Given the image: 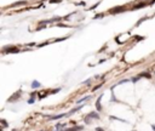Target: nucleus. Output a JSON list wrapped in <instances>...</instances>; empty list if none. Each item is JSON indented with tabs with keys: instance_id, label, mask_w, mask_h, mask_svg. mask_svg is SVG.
<instances>
[{
	"instance_id": "4",
	"label": "nucleus",
	"mask_w": 155,
	"mask_h": 131,
	"mask_svg": "<svg viewBox=\"0 0 155 131\" xmlns=\"http://www.w3.org/2000/svg\"><path fill=\"white\" fill-rule=\"evenodd\" d=\"M18 5H26V1H18L14 5H11V7H15V6H18Z\"/></svg>"
},
{
	"instance_id": "2",
	"label": "nucleus",
	"mask_w": 155,
	"mask_h": 131,
	"mask_svg": "<svg viewBox=\"0 0 155 131\" xmlns=\"http://www.w3.org/2000/svg\"><path fill=\"white\" fill-rule=\"evenodd\" d=\"M66 116V114H59V115H55V116H50L49 120H55V119H59V118H63Z\"/></svg>"
},
{
	"instance_id": "1",
	"label": "nucleus",
	"mask_w": 155,
	"mask_h": 131,
	"mask_svg": "<svg viewBox=\"0 0 155 131\" xmlns=\"http://www.w3.org/2000/svg\"><path fill=\"white\" fill-rule=\"evenodd\" d=\"M91 118H95V119H99V115L97 114V113H96V112H91L90 114H87V115H86V118H85V121H86V123H88Z\"/></svg>"
},
{
	"instance_id": "9",
	"label": "nucleus",
	"mask_w": 155,
	"mask_h": 131,
	"mask_svg": "<svg viewBox=\"0 0 155 131\" xmlns=\"http://www.w3.org/2000/svg\"><path fill=\"white\" fill-rule=\"evenodd\" d=\"M33 102H34V100H33V98H30V100L28 101V103H33Z\"/></svg>"
},
{
	"instance_id": "6",
	"label": "nucleus",
	"mask_w": 155,
	"mask_h": 131,
	"mask_svg": "<svg viewBox=\"0 0 155 131\" xmlns=\"http://www.w3.org/2000/svg\"><path fill=\"white\" fill-rule=\"evenodd\" d=\"M80 108H81V106H80V107H78V108H75V109H73V111H71L70 113H69V115H70V114H73V113H75V112H76V111H79V109H80Z\"/></svg>"
},
{
	"instance_id": "11",
	"label": "nucleus",
	"mask_w": 155,
	"mask_h": 131,
	"mask_svg": "<svg viewBox=\"0 0 155 131\" xmlns=\"http://www.w3.org/2000/svg\"><path fill=\"white\" fill-rule=\"evenodd\" d=\"M152 128H153V130L155 131V125H153V126H152Z\"/></svg>"
},
{
	"instance_id": "5",
	"label": "nucleus",
	"mask_w": 155,
	"mask_h": 131,
	"mask_svg": "<svg viewBox=\"0 0 155 131\" xmlns=\"http://www.w3.org/2000/svg\"><path fill=\"white\" fill-rule=\"evenodd\" d=\"M96 106H97V109L101 111V108H102V107H101V97L98 98V101H97V103H96Z\"/></svg>"
},
{
	"instance_id": "8",
	"label": "nucleus",
	"mask_w": 155,
	"mask_h": 131,
	"mask_svg": "<svg viewBox=\"0 0 155 131\" xmlns=\"http://www.w3.org/2000/svg\"><path fill=\"white\" fill-rule=\"evenodd\" d=\"M50 2H52V4H57V2H61V0H51Z\"/></svg>"
},
{
	"instance_id": "10",
	"label": "nucleus",
	"mask_w": 155,
	"mask_h": 131,
	"mask_svg": "<svg viewBox=\"0 0 155 131\" xmlns=\"http://www.w3.org/2000/svg\"><path fill=\"white\" fill-rule=\"evenodd\" d=\"M97 131H103V130H102L101 128H98V129H97Z\"/></svg>"
},
{
	"instance_id": "7",
	"label": "nucleus",
	"mask_w": 155,
	"mask_h": 131,
	"mask_svg": "<svg viewBox=\"0 0 155 131\" xmlns=\"http://www.w3.org/2000/svg\"><path fill=\"white\" fill-rule=\"evenodd\" d=\"M32 86H33V87H39V86H40V84H39V83H36V81H34Z\"/></svg>"
},
{
	"instance_id": "3",
	"label": "nucleus",
	"mask_w": 155,
	"mask_h": 131,
	"mask_svg": "<svg viewBox=\"0 0 155 131\" xmlns=\"http://www.w3.org/2000/svg\"><path fill=\"white\" fill-rule=\"evenodd\" d=\"M80 130H83V128L81 126H75V128H73V129H68V130H66V131H80Z\"/></svg>"
}]
</instances>
